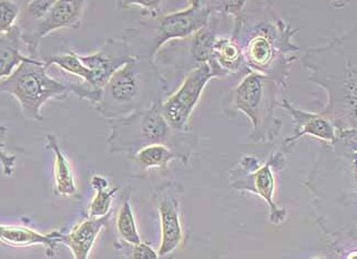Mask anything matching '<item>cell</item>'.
Returning <instances> with one entry per match:
<instances>
[{
  "label": "cell",
  "mask_w": 357,
  "mask_h": 259,
  "mask_svg": "<svg viewBox=\"0 0 357 259\" xmlns=\"http://www.w3.org/2000/svg\"><path fill=\"white\" fill-rule=\"evenodd\" d=\"M220 14L215 7V13L206 27L188 38L170 41L161 48L155 61L158 67H167L172 72L185 76L190 71L203 63L211 65L212 50L218 38Z\"/></svg>",
  "instance_id": "9"
},
{
  "label": "cell",
  "mask_w": 357,
  "mask_h": 259,
  "mask_svg": "<svg viewBox=\"0 0 357 259\" xmlns=\"http://www.w3.org/2000/svg\"><path fill=\"white\" fill-rule=\"evenodd\" d=\"M131 187H126L122 192V204L116 217V230L120 238L126 243L139 244L142 242L135 224L132 206H131Z\"/></svg>",
  "instance_id": "21"
},
{
  "label": "cell",
  "mask_w": 357,
  "mask_h": 259,
  "mask_svg": "<svg viewBox=\"0 0 357 259\" xmlns=\"http://www.w3.org/2000/svg\"><path fill=\"white\" fill-rule=\"evenodd\" d=\"M215 13V3L193 0L183 10L144 18L138 26L128 28L122 40L135 59H155L170 41L185 39L206 27Z\"/></svg>",
  "instance_id": "5"
},
{
  "label": "cell",
  "mask_w": 357,
  "mask_h": 259,
  "mask_svg": "<svg viewBox=\"0 0 357 259\" xmlns=\"http://www.w3.org/2000/svg\"><path fill=\"white\" fill-rule=\"evenodd\" d=\"M128 159L135 165V175L141 174V178H144L151 170L160 171L165 174L168 172L169 164L172 161H180L184 165L181 154L163 144L146 146L132 155H129Z\"/></svg>",
  "instance_id": "18"
},
{
  "label": "cell",
  "mask_w": 357,
  "mask_h": 259,
  "mask_svg": "<svg viewBox=\"0 0 357 259\" xmlns=\"http://www.w3.org/2000/svg\"><path fill=\"white\" fill-rule=\"evenodd\" d=\"M279 106L287 111L294 123V134L284 141L282 148V151L285 154L292 153L298 141L304 135H312L314 138L328 142V144H334L337 141V130L322 114L296 109L285 99L279 103Z\"/></svg>",
  "instance_id": "14"
},
{
  "label": "cell",
  "mask_w": 357,
  "mask_h": 259,
  "mask_svg": "<svg viewBox=\"0 0 357 259\" xmlns=\"http://www.w3.org/2000/svg\"><path fill=\"white\" fill-rule=\"evenodd\" d=\"M86 1L84 0H56L52 9L38 22H18L22 40L30 57L39 59V45L45 37L63 28L78 29L82 26Z\"/></svg>",
  "instance_id": "12"
},
{
  "label": "cell",
  "mask_w": 357,
  "mask_h": 259,
  "mask_svg": "<svg viewBox=\"0 0 357 259\" xmlns=\"http://www.w3.org/2000/svg\"><path fill=\"white\" fill-rule=\"evenodd\" d=\"M108 123L110 153H127L129 157L146 146L163 144L181 154L184 165H188L198 148V135L171 127L161 111V103L121 119L108 120Z\"/></svg>",
  "instance_id": "4"
},
{
  "label": "cell",
  "mask_w": 357,
  "mask_h": 259,
  "mask_svg": "<svg viewBox=\"0 0 357 259\" xmlns=\"http://www.w3.org/2000/svg\"><path fill=\"white\" fill-rule=\"evenodd\" d=\"M212 69L217 78H227L236 74L251 72L244 63L241 46L236 38L218 37L212 50Z\"/></svg>",
  "instance_id": "16"
},
{
  "label": "cell",
  "mask_w": 357,
  "mask_h": 259,
  "mask_svg": "<svg viewBox=\"0 0 357 259\" xmlns=\"http://www.w3.org/2000/svg\"><path fill=\"white\" fill-rule=\"evenodd\" d=\"M0 10H1V33H3L14 27L18 22L22 10L20 6L9 0L0 1Z\"/></svg>",
  "instance_id": "25"
},
{
  "label": "cell",
  "mask_w": 357,
  "mask_h": 259,
  "mask_svg": "<svg viewBox=\"0 0 357 259\" xmlns=\"http://www.w3.org/2000/svg\"><path fill=\"white\" fill-rule=\"evenodd\" d=\"M184 189L178 182L161 184L152 196L161 223V245L160 258L170 256L187 242V230L184 227L182 200Z\"/></svg>",
  "instance_id": "10"
},
{
  "label": "cell",
  "mask_w": 357,
  "mask_h": 259,
  "mask_svg": "<svg viewBox=\"0 0 357 259\" xmlns=\"http://www.w3.org/2000/svg\"><path fill=\"white\" fill-rule=\"evenodd\" d=\"M168 90L155 59H135L114 73L93 107L107 121L121 119L162 103Z\"/></svg>",
  "instance_id": "3"
},
{
  "label": "cell",
  "mask_w": 357,
  "mask_h": 259,
  "mask_svg": "<svg viewBox=\"0 0 357 259\" xmlns=\"http://www.w3.org/2000/svg\"><path fill=\"white\" fill-rule=\"evenodd\" d=\"M310 81L328 93L322 114L337 132L356 131V28L323 47L310 48L302 58Z\"/></svg>",
  "instance_id": "1"
},
{
  "label": "cell",
  "mask_w": 357,
  "mask_h": 259,
  "mask_svg": "<svg viewBox=\"0 0 357 259\" xmlns=\"http://www.w3.org/2000/svg\"><path fill=\"white\" fill-rule=\"evenodd\" d=\"M59 230L41 234L29 227L18 225H1L0 226V240L11 247H30L41 245L46 249V256L52 258L56 255V249L60 244Z\"/></svg>",
  "instance_id": "17"
},
{
  "label": "cell",
  "mask_w": 357,
  "mask_h": 259,
  "mask_svg": "<svg viewBox=\"0 0 357 259\" xmlns=\"http://www.w3.org/2000/svg\"><path fill=\"white\" fill-rule=\"evenodd\" d=\"M260 13L259 16H250L242 11L233 18L232 37L241 46L249 71L266 76L285 88L301 50L292 41L300 30L276 16L271 3H261Z\"/></svg>",
  "instance_id": "2"
},
{
  "label": "cell",
  "mask_w": 357,
  "mask_h": 259,
  "mask_svg": "<svg viewBox=\"0 0 357 259\" xmlns=\"http://www.w3.org/2000/svg\"><path fill=\"white\" fill-rule=\"evenodd\" d=\"M47 70L44 60L30 58L0 81L1 92L13 95L20 103L24 119L44 121L41 108L49 101L65 100L70 93L67 82L52 78Z\"/></svg>",
  "instance_id": "7"
},
{
  "label": "cell",
  "mask_w": 357,
  "mask_h": 259,
  "mask_svg": "<svg viewBox=\"0 0 357 259\" xmlns=\"http://www.w3.org/2000/svg\"><path fill=\"white\" fill-rule=\"evenodd\" d=\"M214 78L217 74L208 63L199 65L183 77L178 89L161 103V111L171 127L188 131L190 116L198 106L206 84Z\"/></svg>",
  "instance_id": "11"
},
{
  "label": "cell",
  "mask_w": 357,
  "mask_h": 259,
  "mask_svg": "<svg viewBox=\"0 0 357 259\" xmlns=\"http://www.w3.org/2000/svg\"><path fill=\"white\" fill-rule=\"evenodd\" d=\"M46 141L47 149L52 150L54 153V194L56 196H66L70 197L73 200H80L82 195L77 189L73 168L65 154L61 151L57 136L54 134H48L46 136Z\"/></svg>",
  "instance_id": "19"
},
{
  "label": "cell",
  "mask_w": 357,
  "mask_h": 259,
  "mask_svg": "<svg viewBox=\"0 0 357 259\" xmlns=\"http://www.w3.org/2000/svg\"><path fill=\"white\" fill-rule=\"evenodd\" d=\"M92 189H95L96 195L92 198L88 207L87 216L90 217H102L112 212V201L116 193L119 192V187L109 189V182L106 178L101 175H93L91 178Z\"/></svg>",
  "instance_id": "22"
},
{
  "label": "cell",
  "mask_w": 357,
  "mask_h": 259,
  "mask_svg": "<svg viewBox=\"0 0 357 259\" xmlns=\"http://www.w3.org/2000/svg\"><path fill=\"white\" fill-rule=\"evenodd\" d=\"M287 159L283 151L274 152L268 161L261 163L255 155H245L230 173V187L240 192H249L260 196L270 206V221L281 224L287 212L276 205V173L285 168Z\"/></svg>",
  "instance_id": "8"
},
{
  "label": "cell",
  "mask_w": 357,
  "mask_h": 259,
  "mask_svg": "<svg viewBox=\"0 0 357 259\" xmlns=\"http://www.w3.org/2000/svg\"><path fill=\"white\" fill-rule=\"evenodd\" d=\"M278 89L279 86L272 79L251 71L223 100L225 116L236 118L243 114L251 121L252 143L272 142L281 132L282 121L275 114Z\"/></svg>",
  "instance_id": "6"
},
{
  "label": "cell",
  "mask_w": 357,
  "mask_h": 259,
  "mask_svg": "<svg viewBox=\"0 0 357 259\" xmlns=\"http://www.w3.org/2000/svg\"><path fill=\"white\" fill-rule=\"evenodd\" d=\"M112 213L114 211L102 217L87 216L75 225L68 234L61 233L60 243L65 244L70 249L73 258L87 259L101 230L109 226Z\"/></svg>",
  "instance_id": "15"
},
{
  "label": "cell",
  "mask_w": 357,
  "mask_h": 259,
  "mask_svg": "<svg viewBox=\"0 0 357 259\" xmlns=\"http://www.w3.org/2000/svg\"><path fill=\"white\" fill-rule=\"evenodd\" d=\"M116 249L120 251L121 254H127V258L133 259H157L160 258L158 251L152 249L149 245L144 242L141 243L132 244L126 243L123 240H120L118 243H116Z\"/></svg>",
  "instance_id": "23"
},
{
  "label": "cell",
  "mask_w": 357,
  "mask_h": 259,
  "mask_svg": "<svg viewBox=\"0 0 357 259\" xmlns=\"http://www.w3.org/2000/svg\"><path fill=\"white\" fill-rule=\"evenodd\" d=\"M24 45L22 37V30L18 24L8 31L1 33L0 37V68H1V79L7 78L16 70L20 63L28 61L31 57L22 54V48Z\"/></svg>",
  "instance_id": "20"
},
{
  "label": "cell",
  "mask_w": 357,
  "mask_h": 259,
  "mask_svg": "<svg viewBox=\"0 0 357 259\" xmlns=\"http://www.w3.org/2000/svg\"><path fill=\"white\" fill-rule=\"evenodd\" d=\"M80 60L91 71L92 88L101 95V91L114 73L132 63L135 58L125 41L109 38L96 54L80 56Z\"/></svg>",
  "instance_id": "13"
},
{
  "label": "cell",
  "mask_w": 357,
  "mask_h": 259,
  "mask_svg": "<svg viewBox=\"0 0 357 259\" xmlns=\"http://www.w3.org/2000/svg\"><path fill=\"white\" fill-rule=\"evenodd\" d=\"M163 1H118V8L135 9L139 8L142 10L144 18H151V17L159 16L162 14Z\"/></svg>",
  "instance_id": "24"
}]
</instances>
